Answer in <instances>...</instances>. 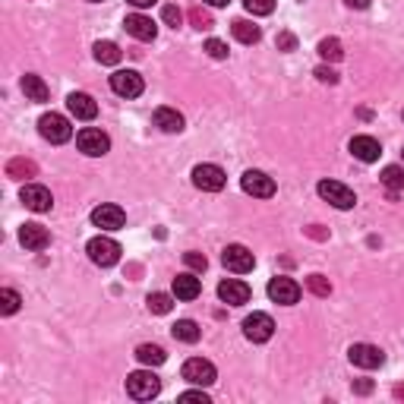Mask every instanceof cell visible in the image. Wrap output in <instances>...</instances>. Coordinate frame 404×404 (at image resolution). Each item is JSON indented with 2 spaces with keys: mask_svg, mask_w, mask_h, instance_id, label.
<instances>
[{
  "mask_svg": "<svg viewBox=\"0 0 404 404\" xmlns=\"http://www.w3.org/2000/svg\"><path fill=\"white\" fill-rule=\"evenodd\" d=\"M193 183L199 190H205V193H218V190H225L227 177H225V171H221L218 164H196L193 168Z\"/></svg>",
  "mask_w": 404,
  "mask_h": 404,
  "instance_id": "9",
  "label": "cell"
},
{
  "mask_svg": "<svg viewBox=\"0 0 404 404\" xmlns=\"http://www.w3.org/2000/svg\"><path fill=\"white\" fill-rule=\"evenodd\" d=\"M111 89H114L120 98H139L142 95V76L136 70H117L111 76Z\"/></svg>",
  "mask_w": 404,
  "mask_h": 404,
  "instance_id": "14",
  "label": "cell"
},
{
  "mask_svg": "<svg viewBox=\"0 0 404 404\" xmlns=\"http://www.w3.org/2000/svg\"><path fill=\"white\" fill-rule=\"evenodd\" d=\"M38 174V168H35V161H29V158H13V161L7 164V177L13 180H29Z\"/></svg>",
  "mask_w": 404,
  "mask_h": 404,
  "instance_id": "26",
  "label": "cell"
},
{
  "mask_svg": "<svg viewBox=\"0 0 404 404\" xmlns=\"http://www.w3.org/2000/svg\"><path fill=\"white\" fill-rule=\"evenodd\" d=\"M126 3H133V7H139V10H146V7H152L155 0H126Z\"/></svg>",
  "mask_w": 404,
  "mask_h": 404,
  "instance_id": "45",
  "label": "cell"
},
{
  "mask_svg": "<svg viewBox=\"0 0 404 404\" xmlns=\"http://www.w3.org/2000/svg\"><path fill=\"white\" fill-rule=\"evenodd\" d=\"M344 3H348L350 10H366L370 7V0H344Z\"/></svg>",
  "mask_w": 404,
  "mask_h": 404,
  "instance_id": "43",
  "label": "cell"
},
{
  "mask_svg": "<svg viewBox=\"0 0 404 404\" xmlns=\"http://www.w3.org/2000/svg\"><path fill=\"white\" fill-rule=\"evenodd\" d=\"M89 3H101V0H89Z\"/></svg>",
  "mask_w": 404,
  "mask_h": 404,
  "instance_id": "48",
  "label": "cell"
},
{
  "mask_svg": "<svg viewBox=\"0 0 404 404\" xmlns=\"http://www.w3.org/2000/svg\"><path fill=\"white\" fill-rule=\"evenodd\" d=\"M306 234H310V237H316V240H326V231H319V225H313Z\"/></svg>",
  "mask_w": 404,
  "mask_h": 404,
  "instance_id": "44",
  "label": "cell"
},
{
  "mask_svg": "<svg viewBox=\"0 0 404 404\" xmlns=\"http://www.w3.org/2000/svg\"><path fill=\"white\" fill-rule=\"evenodd\" d=\"M243 7L253 16H269L275 10V0H243Z\"/></svg>",
  "mask_w": 404,
  "mask_h": 404,
  "instance_id": "34",
  "label": "cell"
},
{
  "mask_svg": "<svg viewBox=\"0 0 404 404\" xmlns=\"http://www.w3.org/2000/svg\"><path fill=\"white\" fill-rule=\"evenodd\" d=\"M171 335L177 338V341H183V344H196L202 332H199V326H196L193 319H177V322L171 326Z\"/></svg>",
  "mask_w": 404,
  "mask_h": 404,
  "instance_id": "23",
  "label": "cell"
},
{
  "mask_svg": "<svg viewBox=\"0 0 404 404\" xmlns=\"http://www.w3.org/2000/svg\"><path fill=\"white\" fill-rule=\"evenodd\" d=\"M180 401H199V404H209V395L205 392H183Z\"/></svg>",
  "mask_w": 404,
  "mask_h": 404,
  "instance_id": "41",
  "label": "cell"
},
{
  "mask_svg": "<svg viewBox=\"0 0 404 404\" xmlns=\"http://www.w3.org/2000/svg\"><path fill=\"white\" fill-rule=\"evenodd\" d=\"M316 79H319V82H328V86H335V82H338V73H335L332 67H316Z\"/></svg>",
  "mask_w": 404,
  "mask_h": 404,
  "instance_id": "39",
  "label": "cell"
},
{
  "mask_svg": "<svg viewBox=\"0 0 404 404\" xmlns=\"http://www.w3.org/2000/svg\"><path fill=\"white\" fill-rule=\"evenodd\" d=\"M306 288H310L316 297H328L332 294V281H328L326 275H310V278H306Z\"/></svg>",
  "mask_w": 404,
  "mask_h": 404,
  "instance_id": "33",
  "label": "cell"
},
{
  "mask_svg": "<svg viewBox=\"0 0 404 404\" xmlns=\"http://www.w3.org/2000/svg\"><path fill=\"white\" fill-rule=\"evenodd\" d=\"M155 126L161 133H180L183 130V114L174 108H158L155 111Z\"/></svg>",
  "mask_w": 404,
  "mask_h": 404,
  "instance_id": "22",
  "label": "cell"
},
{
  "mask_svg": "<svg viewBox=\"0 0 404 404\" xmlns=\"http://www.w3.org/2000/svg\"><path fill=\"white\" fill-rule=\"evenodd\" d=\"M19 199H23V205L25 209H32V212H51V205H54L51 190L41 187V183H25L23 193H19Z\"/></svg>",
  "mask_w": 404,
  "mask_h": 404,
  "instance_id": "15",
  "label": "cell"
},
{
  "mask_svg": "<svg viewBox=\"0 0 404 404\" xmlns=\"http://www.w3.org/2000/svg\"><path fill=\"white\" fill-rule=\"evenodd\" d=\"M76 146H79V152H82V155H89V158H101V155H108L111 139H108V133L95 130V126H86V130H79Z\"/></svg>",
  "mask_w": 404,
  "mask_h": 404,
  "instance_id": "5",
  "label": "cell"
},
{
  "mask_svg": "<svg viewBox=\"0 0 404 404\" xmlns=\"http://www.w3.org/2000/svg\"><path fill=\"white\" fill-rule=\"evenodd\" d=\"M231 32H234V38L243 41V45H256L259 38H262V29L253 23H247V19H237V23H231Z\"/></svg>",
  "mask_w": 404,
  "mask_h": 404,
  "instance_id": "24",
  "label": "cell"
},
{
  "mask_svg": "<svg viewBox=\"0 0 404 404\" xmlns=\"http://www.w3.org/2000/svg\"><path fill=\"white\" fill-rule=\"evenodd\" d=\"M269 297H272L275 303H281V306H294V303L300 300V284H297L294 278H288V275H275V278L269 281Z\"/></svg>",
  "mask_w": 404,
  "mask_h": 404,
  "instance_id": "8",
  "label": "cell"
},
{
  "mask_svg": "<svg viewBox=\"0 0 404 404\" xmlns=\"http://www.w3.org/2000/svg\"><path fill=\"white\" fill-rule=\"evenodd\" d=\"M136 360L146 366H161L164 360H168V354H164L158 344H139V348H136Z\"/></svg>",
  "mask_w": 404,
  "mask_h": 404,
  "instance_id": "27",
  "label": "cell"
},
{
  "mask_svg": "<svg viewBox=\"0 0 404 404\" xmlns=\"http://www.w3.org/2000/svg\"><path fill=\"white\" fill-rule=\"evenodd\" d=\"M199 291H202V284H199V278H196V275L183 272V275H177V278H174V297H177V300H196V297H199Z\"/></svg>",
  "mask_w": 404,
  "mask_h": 404,
  "instance_id": "21",
  "label": "cell"
},
{
  "mask_svg": "<svg viewBox=\"0 0 404 404\" xmlns=\"http://www.w3.org/2000/svg\"><path fill=\"white\" fill-rule=\"evenodd\" d=\"M316 51H319V57H322V60H332V63L344 57V47H341V41H338V38H322Z\"/></svg>",
  "mask_w": 404,
  "mask_h": 404,
  "instance_id": "30",
  "label": "cell"
},
{
  "mask_svg": "<svg viewBox=\"0 0 404 404\" xmlns=\"http://www.w3.org/2000/svg\"><path fill=\"white\" fill-rule=\"evenodd\" d=\"M67 108H70V114L76 117V120H95V114H98L95 98H92V95H86V92H70Z\"/></svg>",
  "mask_w": 404,
  "mask_h": 404,
  "instance_id": "19",
  "label": "cell"
},
{
  "mask_svg": "<svg viewBox=\"0 0 404 404\" xmlns=\"http://www.w3.org/2000/svg\"><path fill=\"white\" fill-rule=\"evenodd\" d=\"M38 133L45 136L47 142H54V146H60V142H67L73 136V126H70V120L63 114H41V120H38Z\"/></svg>",
  "mask_w": 404,
  "mask_h": 404,
  "instance_id": "3",
  "label": "cell"
},
{
  "mask_svg": "<svg viewBox=\"0 0 404 404\" xmlns=\"http://www.w3.org/2000/svg\"><path fill=\"white\" fill-rule=\"evenodd\" d=\"M395 398L398 401H404V385H395Z\"/></svg>",
  "mask_w": 404,
  "mask_h": 404,
  "instance_id": "47",
  "label": "cell"
},
{
  "mask_svg": "<svg viewBox=\"0 0 404 404\" xmlns=\"http://www.w3.org/2000/svg\"><path fill=\"white\" fill-rule=\"evenodd\" d=\"M190 23H193L196 29H212V13L202 7H193L190 10Z\"/></svg>",
  "mask_w": 404,
  "mask_h": 404,
  "instance_id": "35",
  "label": "cell"
},
{
  "mask_svg": "<svg viewBox=\"0 0 404 404\" xmlns=\"http://www.w3.org/2000/svg\"><path fill=\"white\" fill-rule=\"evenodd\" d=\"M379 180L389 187V193H401V190H404V171L398 168V164H389V168L382 171Z\"/></svg>",
  "mask_w": 404,
  "mask_h": 404,
  "instance_id": "29",
  "label": "cell"
},
{
  "mask_svg": "<svg viewBox=\"0 0 404 404\" xmlns=\"http://www.w3.org/2000/svg\"><path fill=\"white\" fill-rule=\"evenodd\" d=\"M221 262H225L227 272L247 275V272H253V265H256V256H253L247 247H240V243H231V247H225V253H221Z\"/></svg>",
  "mask_w": 404,
  "mask_h": 404,
  "instance_id": "7",
  "label": "cell"
},
{
  "mask_svg": "<svg viewBox=\"0 0 404 404\" xmlns=\"http://www.w3.org/2000/svg\"><path fill=\"white\" fill-rule=\"evenodd\" d=\"M243 335H247V341H253V344H265L275 335L272 316H269V313H253V316H247L243 319Z\"/></svg>",
  "mask_w": 404,
  "mask_h": 404,
  "instance_id": "6",
  "label": "cell"
},
{
  "mask_svg": "<svg viewBox=\"0 0 404 404\" xmlns=\"http://www.w3.org/2000/svg\"><path fill=\"white\" fill-rule=\"evenodd\" d=\"M19 294H16V291H10V288H3L0 291V313H3V316H13L16 310H19Z\"/></svg>",
  "mask_w": 404,
  "mask_h": 404,
  "instance_id": "32",
  "label": "cell"
},
{
  "mask_svg": "<svg viewBox=\"0 0 404 404\" xmlns=\"http://www.w3.org/2000/svg\"><path fill=\"white\" fill-rule=\"evenodd\" d=\"M161 19H164L168 25H171V29H180V23H183V13H180V7L168 3V7L161 10Z\"/></svg>",
  "mask_w": 404,
  "mask_h": 404,
  "instance_id": "36",
  "label": "cell"
},
{
  "mask_svg": "<svg viewBox=\"0 0 404 404\" xmlns=\"http://www.w3.org/2000/svg\"><path fill=\"white\" fill-rule=\"evenodd\" d=\"M183 262L193 269V272H205V265H209V259L202 256V253H183Z\"/></svg>",
  "mask_w": 404,
  "mask_h": 404,
  "instance_id": "38",
  "label": "cell"
},
{
  "mask_svg": "<svg viewBox=\"0 0 404 404\" xmlns=\"http://www.w3.org/2000/svg\"><path fill=\"white\" fill-rule=\"evenodd\" d=\"M183 379L193 382V385H199V389H205V385H212V382L218 379V373H215V366H212L209 360L193 357V360L183 363Z\"/></svg>",
  "mask_w": 404,
  "mask_h": 404,
  "instance_id": "12",
  "label": "cell"
},
{
  "mask_svg": "<svg viewBox=\"0 0 404 404\" xmlns=\"http://www.w3.org/2000/svg\"><path fill=\"white\" fill-rule=\"evenodd\" d=\"M205 51H209V57H215V60H225L227 57V45L218 38H209L205 41Z\"/></svg>",
  "mask_w": 404,
  "mask_h": 404,
  "instance_id": "37",
  "label": "cell"
},
{
  "mask_svg": "<svg viewBox=\"0 0 404 404\" xmlns=\"http://www.w3.org/2000/svg\"><path fill=\"white\" fill-rule=\"evenodd\" d=\"M19 243H23L25 249H32V253H38V249H45L47 243H51V234H47V227L32 221V225L19 227Z\"/></svg>",
  "mask_w": 404,
  "mask_h": 404,
  "instance_id": "18",
  "label": "cell"
},
{
  "mask_svg": "<svg viewBox=\"0 0 404 404\" xmlns=\"http://www.w3.org/2000/svg\"><path fill=\"white\" fill-rule=\"evenodd\" d=\"M158 392H161V379L152 370H139V373L126 376V395L136 398V401H152Z\"/></svg>",
  "mask_w": 404,
  "mask_h": 404,
  "instance_id": "1",
  "label": "cell"
},
{
  "mask_svg": "<svg viewBox=\"0 0 404 404\" xmlns=\"http://www.w3.org/2000/svg\"><path fill=\"white\" fill-rule=\"evenodd\" d=\"M240 187H243V193L256 196V199H269V196H275V180L269 177L265 171H247L240 177Z\"/></svg>",
  "mask_w": 404,
  "mask_h": 404,
  "instance_id": "13",
  "label": "cell"
},
{
  "mask_svg": "<svg viewBox=\"0 0 404 404\" xmlns=\"http://www.w3.org/2000/svg\"><path fill=\"white\" fill-rule=\"evenodd\" d=\"M316 190H319V196H322V199L332 202L335 209H341V212H348V209H354V205H357L354 190L344 187V183H338V180H322Z\"/></svg>",
  "mask_w": 404,
  "mask_h": 404,
  "instance_id": "4",
  "label": "cell"
},
{
  "mask_svg": "<svg viewBox=\"0 0 404 404\" xmlns=\"http://www.w3.org/2000/svg\"><path fill=\"white\" fill-rule=\"evenodd\" d=\"M205 3H209V7H227L231 0H205Z\"/></svg>",
  "mask_w": 404,
  "mask_h": 404,
  "instance_id": "46",
  "label": "cell"
},
{
  "mask_svg": "<svg viewBox=\"0 0 404 404\" xmlns=\"http://www.w3.org/2000/svg\"><path fill=\"white\" fill-rule=\"evenodd\" d=\"M218 297L225 303H231V306H240V303L249 300V284L240 278H227L218 284Z\"/></svg>",
  "mask_w": 404,
  "mask_h": 404,
  "instance_id": "17",
  "label": "cell"
},
{
  "mask_svg": "<svg viewBox=\"0 0 404 404\" xmlns=\"http://www.w3.org/2000/svg\"><path fill=\"white\" fill-rule=\"evenodd\" d=\"M350 155L370 164L382 155V146L373 139V136H354V139H350Z\"/></svg>",
  "mask_w": 404,
  "mask_h": 404,
  "instance_id": "20",
  "label": "cell"
},
{
  "mask_svg": "<svg viewBox=\"0 0 404 404\" xmlns=\"http://www.w3.org/2000/svg\"><path fill=\"white\" fill-rule=\"evenodd\" d=\"M92 225L101 227V231H120V227L126 225V215H124V209H120V205L104 202V205L92 209Z\"/></svg>",
  "mask_w": 404,
  "mask_h": 404,
  "instance_id": "10",
  "label": "cell"
},
{
  "mask_svg": "<svg viewBox=\"0 0 404 404\" xmlns=\"http://www.w3.org/2000/svg\"><path fill=\"white\" fill-rule=\"evenodd\" d=\"M148 310L152 313H158V316H164V313H171V306H174V297L171 294H161V291H158V294H148Z\"/></svg>",
  "mask_w": 404,
  "mask_h": 404,
  "instance_id": "31",
  "label": "cell"
},
{
  "mask_svg": "<svg viewBox=\"0 0 404 404\" xmlns=\"http://www.w3.org/2000/svg\"><path fill=\"white\" fill-rule=\"evenodd\" d=\"M354 392H357V395H370V392H373V382H370V379H357V382H354Z\"/></svg>",
  "mask_w": 404,
  "mask_h": 404,
  "instance_id": "42",
  "label": "cell"
},
{
  "mask_svg": "<svg viewBox=\"0 0 404 404\" xmlns=\"http://www.w3.org/2000/svg\"><path fill=\"white\" fill-rule=\"evenodd\" d=\"M23 92H25V98H32V101H47V86H45V79L41 76H35V73H25L23 76Z\"/></svg>",
  "mask_w": 404,
  "mask_h": 404,
  "instance_id": "25",
  "label": "cell"
},
{
  "mask_svg": "<svg viewBox=\"0 0 404 404\" xmlns=\"http://www.w3.org/2000/svg\"><path fill=\"white\" fill-rule=\"evenodd\" d=\"M124 29L130 32L133 38H139V41H155V35H158V25L148 19V16H142V13H130L124 19Z\"/></svg>",
  "mask_w": 404,
  "mask_h": 404,
  "instance_id": "16",
  "label": "cell"
},
{
  "mask_svg": "<svg viewBox=\"0 0 404 404\" xmlns=\"http://www.w3.org/2000/svg\"><path fill=\"white\" fill-rule=\"evenodd\" d=\"M278 47H281V51H294V47H297V38L291 35V32H281V35H278Z\"/></svg>",
  "mask_w": 404,
  "mask_h": 404,
  "instance_id": "40",
  "label": "cell"
},
{
  "mask_svg": "<svg viewBox=\"0 0 404 404\" xmlns=\"http://www.w3.org/2000/svg\"><path fill=\"white\" fill-rule=\"evenodd\" d=\"M95 60L104 63V67H114V63H120V47L114 41H98L95 45Z\"/></svg>",
  "mask_w": 404,
  "mask_h": 404,
  "instance_id": "28",
  "label": "cell"
},
{
  "mask_svg": "<svg viewBox=\"0 0 404 404\" xmlns=\"http://www.w3.org/2000/svg\"><path fill=\"white\" fill-rule=\"evenodd\" d=\"M348 360L354 366H360V370H376V366L385 363V354H382L376 344H350Z\"/></svg>",
  "mask_w": 404,
  "mask_h": 404,
  "instance_id": "11",
  "label": "cell"
},
{
  "mask_svg": "<svg viewBox=\"0 0 404 404\" xmlns=\"http://www.w3.org/2000/svg\"><path fill=\"white\" fill-rule=\"evenodd\" d=\"M89 259H92L95 265H101V269H111V265L120 262V243L111 240V237H104V234H98V237H92L86 247Z\"/></svg>",
  "mask_w": 404,
  "mask_h": 404,
  "instance_id": "2",
  "label": "cell"
}]
</instances>
